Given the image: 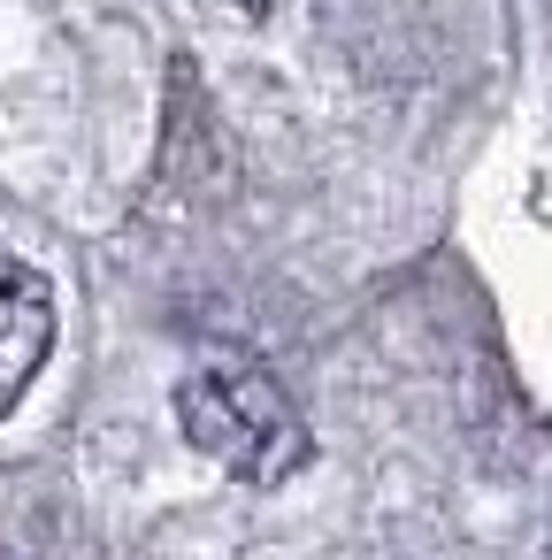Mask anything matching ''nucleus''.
I'll use <instances>...</instances> for the list:
<instances>
[{"label": "nucleus", "instance_id": "2", "mask_svg": "<svg viewBox=\"0 0 552 560\" xmlns=\"http://www.w3.org/2000/svg\"><path fill=\"white\" fill-rule=\"evenodd\" d=\"M47 353H55V292L32 261L0 246V415L32 392Z\"/></svg>", "mask_w": 552, "mask_h": 560}, {"label": "nucleus", "instance_id": "3", "mask_svg": "<svg viewBox=\"0 0 552 560\" xmlns=\"http://www.w3.org/2000/svg\"><path fill=\"white\" fill-rule=\"evenodd\" d=\"M238 9H277V0H238Z\"/></svg>", "mask_w": 552, "mask_h": 560}, {"label": "nucleus", "instance_id": "1", "mask_svg": "<svg viewBox=\"0 0 552 560\" xmlns=\"http://www.w3.org/2000/svg\"><path fill=\"white\" fill-rule=\"evenodd\" d=\"M177 422L238 483H284L307 460V422L292 415L284 384L269 369H254V361H208V369H192L177 384Z\"/></svg>", "mask_w": 552, "mask_h": 560}]
</instances>
